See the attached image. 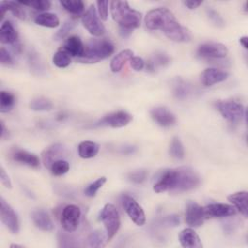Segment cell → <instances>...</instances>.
<instances>
[{"label": "cell", "instance_id": "cell-1", "mask_svg": "<svg viewBox=\"0 0 248 248\" xmlns=\"http://www.w3.org/2000/svg\"><path fill=\"white\" fill-rule=\"evenodd\" d=\"M145 26L149 30H160L171 41L177 43L188 42L191 35L188 29L182 26L174 15L167 8L150 10L144 18Z\"/></svg>", "mask_w": 248, "mask_h": 248}, {"label": "cell", "instance_id": "cell-2", "mask_svg": "<svg viewBox=\"0 0 248 248\" xmlns=\"http://www.w3.org/2000/svg\"><path fill=\"white\" fill-rule=\"evenodd\" d=\"M201 183L199 173L190 167H180L168 170L158 178L153 185L156 193L167 191L184 192L195 189Z\"/></svg>", "mask_w": 248, "mask_h": 248}, {"label": "cell", "instance_id": "cell-3", "mask_svg": "<svg viewBox=\"0 0 248 248\" xmlns=\"http://www.w3.org/2000/svg\"><path fill=\"white\" fill-rule=\"evenodd\" d=\"M110 13L113 20L118 23L120 29L132 32L140 27L141 22V13L132 9L127 1L109 2Z\"/></svg>", "mask_w": 248, "mask_h": 248}, {"label": "cell", "instance_id": "cell-4", "mask_svg": "<svg viewBox=\"0 0 248 248\" xmlns=\"http://www.w3.org/2000/svg\"><path fill=\"white\" fill-rule=\"evenodd\" d=\"M114 52V46L108 40H93L85 46L84 54L78 59L80 63H97Z\"/></svg>", "mask_w": 248, "mask_h": 248}, {"label": "cell", "instance_id": "cell-5", "mask_svg": "<svg viewBox=\"0 0 248 248\" xmlns=\"http://www.w3.org/2000/svg\"><path fill=\"white\" fill-rule=\"evenodd\" d=\"M100 220L103 222L106 229L107 241H109L120 228L119 212L112 203H107L100 213Z\"/></svg>", "mask_w": 248, "mask_h": 248}, {"label": "cell", "instance_id": "cell-6", "mask_svg": "<svg viewBox=\"0 0 248 248\" xmlns=\"http://www.w3.org/2000/svg\"><path fill=\"white\" fill-rule=\"evenodd\" d=\"M215 106L221 115L232 123H237L244 117V107L239 102L234 100H221Z\"/></svg>", "mask_w": 248, "mask_h": 248}, {"label": "cell", "instance_id": "cell-7", "mask_svg": "<svg viewBox=\"0 0 248 248\" xmlns=\"http://www.w3.org/2000/svg\"><path fill=\"white\" fill-rule=\"evenodd\" d=\"M81 23L84 28L95 37L102 36L106 31L105 25L101 21L94 5H90L85 13L82 15Z\"/></svg>", "mask_w": 248, "mask_h": 248}, {"label": "cell", "instance_id": "cell-8", "mask_svg": "<svg viewBox=\"0 0 248 248\" xmlns=\"http://www.w3.org/2000/svg\"><path fill=\"white\" fill-rule=\"evenodd\" d=\"M81 217L80 208L76 204L66 205L61 214V225L66 232H75L79 224Z\"/></svg>", "mask_w": 248, "mask_h": 248}, {"label": "cell", "instance_id": "cell-9", "mask_svg": "<svg viewBox=\"0 0 248 248\" xmlns=\"http://www.w3.org/2000/svg\"><path fill=\"white\" fill-rule=\"evenodd\" d=\"M122 204L129 218L137 226H143L145 224V221H146L145 213L142 207L139 204V202L133 197L128 195L123 196Z\"/></svg>", "mask_w": 248, "mask_h": 248}, {"label": "cell", "instance_id": "cell-10", "mask_svg": "<svg viewBox=\"0 0 248 248\" xmlns=\"http://www.w3.org/2000/svg\"><path fill=\"white\" fill-rule=\"evenodd\" d=\"M0 219L11 232L17 233L19 232L18 216L3 197L0 198Z\"/></svg>", "mask_w": 248, "mask_h": 248}, {"label": "cell", "instance_id": "cell-11", "mask_svg": "<svg viewBox=\"0 0 248 248\" xmlns=\"http://www.w3.org/2000/svg\"><path fill=\"white\" fill-rule=\"evenodd\" d=\"M228 54V48L221 43H204L199 46L197 55L203 59H221Z\"/></svg>", "mask_w": 248, "mask_h": 248}, {"label": "cell", "instance_id": "cell-12", "mask_svg": "<svg viewBox=\"0 0 248 248\" xmlns=\"http://www.w3.org/2000/svg\"><path fill=\"white\" fill-rule=\"evenodd\" d=\"M133 120V116L124 110L110 112L102 117L97 123V126H109L112 128H120L128 125Z\"/></svg>", "mask_w": 248, "mask_h": 248}, {"label": "cell", "instance_id": "cell-13", "mask_svg": "<svg viewBox=\"0 0 248 248\" xmlns=\"http://www.w3.org/2000/svg\"><path fill=\"white\" fill-rule=\"evenodd\" d=\"M205 219L206 217L202 206L195 202H189L187 203L185 210V221L190 227H200L203 224Z\"/></svg>", "mask_w": 248, "mask_h": 248}, {"label": "cell", "instance_id": "cell-14", "mask_svg": "<svg viewBox=\"0 0 248 248\" xmlns=\"http://www.w3.org/2000/svg\"><path fill=\"white\" fill-rule=\"evenodd\" d=\"M204 214L206 218H214V217H229L235 215L236 209L233 205L221 203V202H213L207 204L203 207Z\"/></svg>", "mask_w": 248, "mask_h": 248}, {"label": "cell", "instance_id": "cell-15", "mask_svg": "<svg viewBox=\"0 0 248 248\" xmlns=\"http://www.w3.org/2000/svg\"><path fill=\"white\" fill-rule=\"evenodd\" d=\"M151 118L161 127H170L175 124V115L165 107H155L150 109Z\"/></svg>", "mask_w": 248, "mask_h": 248}, {"label": "cell", "instance_id": "cell-16", "mask_svg": "<svg viewBox=\"0 0 248 248\" xmlns=\"http://www.w3.org/2000/svg\"><path fill=\"white\" fill-rule=\"evenodd\" d=\"M229 74L217 68H207L201 75V81L204 86H212L227 79Z\"/></svg>", "mask_w": 248, "mask_h": 248}, {"label": "cell", "instance_id": "cell-17", "mask_svg": "<svg viewBox=\"0 0 248 248\" xmlns=\"http://www.w3.org/2000/svg\"><path fill=\"white\" fill-rule=\"evenodd\" d=\"M61 49L66 51L69 55L77 57L78 59L84 54L85 46L83 45V43L79 37L70 36L65 41Z\"/></svg>", "mask_w": 248, "mask_h": 248}, {"label": "cell", "instance_id": "cell-18", "mask_svg": "<svg viewBox=\"0 0 248 248\" xmlns=\"http://www.w3.org/2000/svg\"><path fill=\"white\" fill-rule=\"evenodd\" d=\"M179 242L185 248H202V243L198 233L192 228L182 230L178 235Z\"/></svg>", "mask_w": 248, "mask_h": 248}, {"label": "cell", "instance_id": "cell-19", "mask_svg": "<svg viewBox=\"0 0 248 248\" xmlns=\"http://www.w3.org/2000/svg\"><path fill=\"white\" fill-rule=\"evenodd\" d=\"M64 154H66V148L61 143H54L48 146L42 153V160L45 167L49 169L51 164L54 161L59 160V158Z\"/></svg>", "mask_w": 248, "mask_h": 248}, {"label": "cell", "instance_id": "cell-20", "mask_svg": "<svg viewBox=\"0 0 248 248\" xmlns=\"http://www.w3.org/2000/svg\"><path fill=\"white\" fill-rule=\"evenodd\" d=\"M31 219L34 225L45 232H49L54 229V224L48 213L43 209L34 210L31 213Z\"/></svg>", "mask_w": 248, "mask_h": 248}, {"label": "cell", "instance_id": "cell-21", "mask_svg": "<svg viewBox=\"0 0 248 248\" xmlns=\"http://www.w3.org/2000/svg\"><path fill=\"white\" fill-rule=\"evenodd\" d=\"M7 11H10L16 17L20 20H24L26 18V12L22 5L18 1H1L0 3V16L1 19H3Z\"/></svg>", "mask_w": 248, "mask_h": 248}, {"label": "cell", "instance_id": "cell-22", "mask_svg": "<svg viewBox=\"0 0 248 248\" xmlns=\"http://www.w3.org/2000/svg\"><path fill=\"white\" fill-rule=\"evenodd\" d=\"M17 40L18 34L13 23L9 20L4 21L0 27V42L2 44L15 46V44L17 43Z\"/></svg>", "mask_w": 248, "mask_h": 248}, {"label": "cell", "instance_id": "cell-23", "mask_svg": "<svg viewBox=\"0 0 248 248\" xmlns=\"http://www.w3.org/2000/svg\"><path fill=\"white\" fill-rule=\"evenodd\" d=\"M12 157L16 162L26 165L30 168L37 169L40 167V159L38 158V156L33 153H30L26 150L16 149L13 152Z\"/></svg>", "mask_w": 248, "mask_h": 248}, {"label": "cell", "instance_id": "cell-24", "mask_svg": "<svg viewBox=\"0 0 248 248\" xmlns=\"http://www.w3.org/2000/svg\"><path fill=\"white\" fill-rule=\"evenodd\" d=\"M228 201L233 204L235 209H237L243 217L247 218L248 216V193L246 191H239L228 196Z\"/></svg>", "mask_w": 248, "mask_h": 248}, {"label": "cell", "instance_id": "cell-25", "mask_svg": "<svg viewBox=\"0 0 248 248\" xmlns=\"http://www.w3.org/2000/svg\"><path fill=\"white\" fill-rule=\"evenodd\" d=\"M133 57V51L131 49H123L118 52L110 61V70L113 73H118L121 71L122 67L127 61Z\"/></svg>", "mask_w": 248, "mask_h": 248}, {"label": "cell", "instance_id": "cell-26", "mask_svg": "<svg viewBox=\"0 0 248 248\" xmlns=\"http://www.w3.org/2000/svg\"><path fill=\"white\" fill-rule=\"evenodd\" d=\"M78 155L83 159H90L95 157L100 149L97 142L91 140H83L78 144Z\"/></svg>", "mask_w": 248, "mask_h": 248}, {"label": "cell", "instance_id": "cell-27", "mask_svg": "<svg viewBox=\"0 0 248 248\" xmlns=\"http://www.w3.org/2000/svg\"><path fill=\"white\" fill-rule=\"evenodd\" d=\"M36 24L48 27V28H55L59 25V18L55 14L52 13H42L34 18Z\"/></svg>", "mask_w": 248, "mask_h": 248}, {"label": "cell", "instance_id": "cell-28", "mask_svg": "<svg viewBox=\"0 0 248 248\" xmlns=\"http://www.w3.org/2000/svg\"><path fill=\"white\" fill-rule=\"evenodd\" d=\"M170 62V58L164 52H156L153 57L147 62L146 69L148 71H154L157 66H166Z\"/></svg>", "mask_w": 248, "mask_h": 248}, {"label": "cell", "instance_id": "cell-29", "mask_svg": "<svg viewBox=\"0 0 248 248\" xmlns=\"http://www.w3.org/2000/svg\"><path fill=\"white\" fill-rule=\"evenodd\" d=\"M16 103V97L9 91L2 90L0 92V111L8 112L11 110Z\"/></svg>", "mask_w": 248, "mask_h": 248}, {"label": "cell", "instance_id": "cell-30", "mask_svg": "<svg viewBox=\"0 0 248 248\" xmlns=\"http://www.w3.org/2000/svg\"><path fill=\"white\" fill-rule=\"evenodd\" d=\"M60 5L72 15H80L84 10V3L80 0H67L60 1Z\"/></svg>", "mask_w": 248, "mask_h": 248}, {"label": "cell", "instance_id": "cell-31", "mask_svg": "<svg viewBox=\"0 0 248 248\" xmlns=\"http://www.w3.org/2000/svg\"><path fill=\"white\" fill-rule=\"evenodd\" d=\"M170 155L177 160H181L184 158L185 152H184V147L183 144L181 142V140H179V138L177 137H173L170 144V149H169Z\"/></svg>", "mask_w": 248, "mask_h": 248}, {"label": "cell", "instance_id": "cell-32", "mask_svg": "<svg viewBox=\"0 0 248 248\" xmlns=\"http://www.w3.org/2000/svg\"><path fill=\"white\" fill-rule=\"evenodd\" d=\"M29 107L31 109L36 111H46V110H50L53 105L48 99L44 97H39V98L33 99L30 102Z\"/></svg>", "mask_w": 248, "mask_h": 248}, {"label": "cell", "instance_id": "cell-33", "mask_svg": "<svg viewBox=\"0 0 248 248\" xmlns=\"http://www.w3.org/2000/svg\"><path fill=\"white\" fill-rule=\"evenodd\" d=\"M52 62L58 68H66L71 64V56L63 49H59L54 53Z\"/></svg>", "mask_w": 248, "mask_h": 248}, {"label": "cell", "instance_id": "cell-34", "mask_svg": "<svg viewBox=\"0 0 248 248\" xmlns=\"http://www.w3.org/2000/svg\"><path fill=\"white\" fill-rule=\"evenodd\" d=\"M49 170L53 175L60 176V175L65 174L66 172H68V170H70V164L66 160L59 159V160L54 161L51 164Z\"/></svg>", "mask_w": 248, "mask_h": 248}, {"label": "cell", "instance_id": "cell-35", "mask_svg": "<svg viewBox=\"0 0 248 248\" xmlns=\"http://www.w3.org/2000/svg\"><path fill=\"white\" fill-rule=\"evenodd\" d=\"M105 240L107 241V235L98 230L92 232L87 237L88 246L90 247H102L105 245Z\"/></svg>", "mask_w": 248, "mask_h": 248}, {"label": "cell", "instance_id": "cell-36", "mask_svg": "<svg viewBox=\"0 0 248 248\" xmlns=\"http://www.w3.org/2000/svg\"><path fill=\"white\" fill-rule=\"evenodd\" d=\"M173 93L178 99H185L191 93V88L189 84L180 79L177 80V82L174 84Z\"/></svg>", "mask_w": 248, "mask_h": 248}, {"label": "cell", "instance_id": "cell-37", "mask_svg": "<svg viewBox=\"0 0 248 248\" xmlns=\"http://www.w3.org/2000/svg\"><path fill=\"white\" fill-rule=\"evenodd\" d=\"M106 181H107V178L105 176H101V177L97 178L95 181L90 183L84 189L85 196H87V197H94L96 195V193L98 192V190L103 187V185L106 183Z\"/></svg>", "mask_w": 248, "mask_h": 248}, {"label": "cell", "instance_id": "cell-38", "mask_svg": "<svg viewBox=\"0 0 248 248\" xmlns=\"http://www.w3.org/2000/svg\"><path fill=\"white\" fill-rule=\"evenodd\" d=\"M18 2L22 6H28L39 11L48 10L51 6V3L48 0H30V1H18Z\"/></svg>", "mask_w": 248, "mask_h": 248}, {"label": "cell", "instance_id": "cell-39", "mask_svg": "<svg viewBox=\"0 0 248 248\" xmlns=\"http://www.w3.org/2000/svg\"><path fill=\"white\" fill-rule=\"evenodd\" d=\"M147 178L146 170H136L127 174V179L134 184H141Z\"/></svg>", "mask_w": 248, "mask_h": 248}, {"label": "cell", "instance_id": "cell-40", "mask_svg": "<svg viewBox=\"0 0 248 248\" xmlns=\"http://www.w3.org/2000/svg\"><path fill=\"white\" fill-rule=\"evenodd\" d=\"M76 26V22L73 21V20H67L65 21L62 26L59 28V30L55 33L54 35V39L59 41V40H62L64 39L65 37L68 36V34L75 28Z\"/></svg>", "mask_w": 248, "mask_h": 248}, {"label": "cell", "instance_id": "cell-41", "mask_svg": "<svg viewBox=\"0 0 248 248\" xmlns=\"http://www.w3.org/2000/svg\"><path fill=\"white\" fill-rule=\"evenodd\" d=\"M28 61H29L30 68L32 69V71H36L38 74H40L42 71L45 70V67H44L43 63L41 62V59L38 56V53H33V52L29 53Z\"/></svg>", "mask_w": 248, "mask_h": 248}, {"label": "cell", "instance_id": "cell-42", "mask_svg": "<svg viewBox=\"0 0 248 248\" xmlns=\"http://www.w3.org/2000/svg\"><path fill=\"white\" fill-rule=\"evenodd\" d=\"M68 233H64V232H60L58 234V242H59V246L62 247H74L77 246L78 244L74 242V237L73 235H71L69 232H67Z\"/></svg>", "mask_w": 248, "mask_h": 248}, {"label": "cell", "instance_id": "cell-43", "mask_svg": "<svg viewBox=\"0 0 248 248\" xmlns=\"http://www.w3.org/2000/svg\"><path fill=\"white\" fill-rule=\"evenodd\" d=\"M206 14H207L208 18L210 19V21H211L214 25H216V26H218V27H223V26L225 25V21H224L223 17H222V16L219 15V13L216 12L215 10L209 8V9L206 10Z\"/></svg>", "mask_w": 248, "mask_h": 248}, {"label": "cell", "instance_id": "cell-44", "mask_svg": "<svg viewBox=\"0 0 248 248\" xmlns=\"http://www.w3.org/2000/svg\"><path fill=\"white\" fill-rule=\"evenodd\" d=\"M97 10H98V16L100 19L107 20L108 19V1H97Z\"/></svg>", "mask_w": 248, "mask_h": 248}, {"label": "cell", "instance_id": "cell-45", "mask_svg": "<svg viewBox=\"0 0 248 248\" xmlns=\"http://www.w3.org/2000/svg\"><path fill=\"white\" fill-rule=\"evenodd\" d=\"M0 62H1L2 65H6V66L14 64V60H13L12 55L3 46L0 48Z\"/></svg>", "mask_w": 248, "mask_h": 248}, {"label": "cell", "instance_id": "cell-46", "mask_svg": "<svg viewBox=\"0 0 248 248\" xmlns=\"http://www.w3.org/2000/svg\"><path fill=\"white\" fill-rule=\"evenodd\" d=\"M130 66L135 70V71H141L144 66H145V62L144 60L140 57V56H133L130 60Z\"/></svg>", "mask_w": 248, "mask_h": 248}, {"label": "cell", "instance_id": "cell-47", "mask_svg": "<svg viewBox=\"0 0 248 248\" xmlns=\"http://www.w3.org/2000/svg\"><path fill=\"white\" fill-rule=\"evenodd\" d=\"M0 181L6 188H12V182L3 167L0 168Z\"/></svg>", "mask_w": 248, "mask_h": 248}, {"label": "cell", "instance_id": "cell-48", "mask_svg": "<svg viewBox=\"0 0 248 248\" xmlns=\"http://www.w3.org/2000/svg\"><path fill=\"white\" fill-rule=\"evenodd\" d=\"M164 223L167 226H177L179 224V217L177 215H170L164 219Z\"/></svg>", "mask_w": 248, "mask_h": 248}, {"label": "cell", "instance_id": "cell-49", "mask_svg": "<svg viewBox=\"0 0 248 248\" xmlns=\"http://www.w3.org/2000/svg\"><path fill=\"white\" fill-rule=\"evenodd\" d=\"M183 4L188 9L193 10V9H197L200 5H202V1H183Z\"/></svg>", "mask_w": 248, "mask_h": 248}, {"label": "cell", "instance_id": "cell-50", "mask_svg": "<svg viewBox=\"0 0 248 248\" xmlns=\"http://www.w3.org/2000/svg\"><path fill=\"white\" fill-rule=\"evenodd\" d=\"M239 43H240V45H242V46H243L244 48H248V38H247V36L240 37Z\"/></svg>", "mask_w": 248, "mask_h": 248}, {"label": "cell", "instance_id": "cell-51", "mask_svg": "<svg viewBox=\"0 0 248 248\" xmlns=\"http://www.w3.org/2000/svg\"><path fill=\"white\" fill-rule=\"evenodd\" d=\"M8 134L7 130H6V127H5V124L3 121H1V139H5V135Z\"/></svg>", "mask_w": 248, "mask_h": 248}, {"label": "cell", "instance_id": "cell-52", "mask_svg": "<svg viewBox=\"0 0 248 248\" xmlns=\"http://www.w3.org/2000/svg\"><path fill=\"white\" fill-rule=\"evenodd\" d=\"M134 150H135V147H134V146H128V147L123 148L122 152L125 153V154H128V153H133Z\"/></svg>", "mask_w": 248, "mask_h": 248}, {"label": "cell", "instance_id": "cell-53", "mask_svg": "<svg viewBox=\"0 0 248 248\" xmlns=\"http://www.w3.org/2000/svg\"><path fill=\"white\" fill-rule=\"evenodd\" d=\"M11 247H23L22 245H17V244H12Z\"/></svg>", "mask_w": 248, "mask_h": 248}]
</instances>
